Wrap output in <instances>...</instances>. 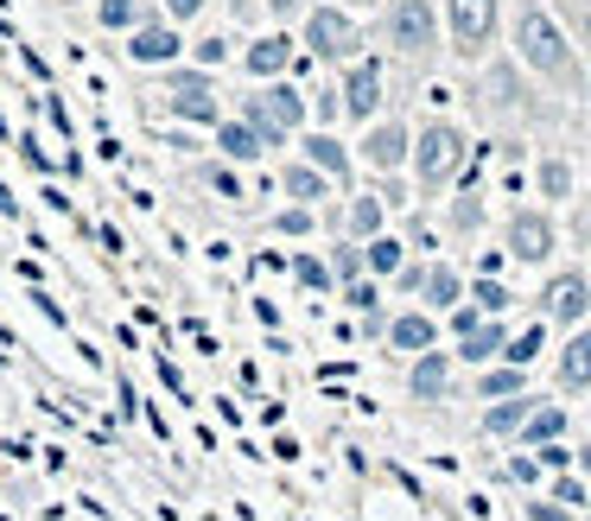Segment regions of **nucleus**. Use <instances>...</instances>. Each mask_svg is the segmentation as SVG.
Wrapping results in <instances>:
<instances>
[{
	"label": "nucleus",
	"mask_w": 591,
	"mask_h": 521,
	"mask_svg": "<svg viewBox=\"0 0 591 521\" xmlns=\"http://www.w3.org/2000/svg\"><path fill=\"white\" fill-rule=\"evenodd\" d=\"M521 389H528V369L521 363H503V369L477 375V401H503V394H521Z\"/></svg>",
	"instance_id": "nucleus-30"
},
{
	"label": "nucleus",
	"mask_w": 591,
	"mask_h": 521,
	"mask_svg": "<svg viewBox=\"0 0 591 521\" xmlns=\"http://www.w3.org/2000/svg\"><path fill=\"white\" fill-rule=\"evenodd\" d=\"M452 382H458V357H452V350H420V357H413V369H408V394L413 401H445V394H452Z\"/></svg>",
	"instance_id": "nucleus-16"
},
{
	"label": "nucleus",
	"mask_w": 591,
	"mask_h": 521,
	"mask_svg": "<svg viewBox=\"0 0 591 521\" xmlns=\"http://www.w3.org/2000/svg\"><path fill=\"white\" fill-rule=\"evenodd\" d=\"M299 52L344 71L350 57H362V20L350 7H337V0H312L306 13H299Z\"/></svg>",
	"instance_id": "nucleus-3"
},
{
	"label": "nucleus",
	"mask_w": 591,
	"mask_h": 521,
	"mask_svg": "<svg viewBox=\"0 0 591 521\" xmlns=\"http://www.w3.org/2000/svg\"><path fill=\"white\" fill-rule=\"evenodd\" d=\"M503 248H509V260H521V267H553V248H560V223H553V210H515L509 223H503Z\"/></svg>",
	"instance_id": "nucleus-9"
},
{
	"label": "nucleus",
	"mask_w": 591,
	"mask_h": 521,
	"mask_svg": "<svg viewBox=\"0 0 591 521\" xmlns=\"http://www.w3.org/2000/svg\"><path fill=\"white\" fill-rule=\"evenodd\" d=\"M572 248L591 255V198H572Z\"/></svg>",
	"instance_id": "nucleus-42"
},
{
	"label": "nucleus",
	"mask_w": 591,
	"mask_h": 521,
	"mask_svg": "<svg viewBox=\"0 0 591 521\" xmlns=\"http://www.w3.org/2000/svg\"><path fill=\"white\" fill-rule=\"evenodd\" d=\"M388 280H394V293H401V299H420V280H426V260H401V267H394Z\"/></svg>",
	"instance_id": "nucleus-38"
},
{
	"label": "nucleus",
	"mask_w": 591,
	"mask_h": 521,
	"mask_svg": "<svg viewBox=\"0 0 591 521\" xmlns=\"http://www.w3.org/2000/svg\"><path fill=\"white\" fill-rule=\"evenodd\" d=\"M464 299H471V306H477V312H484V318H503V312H509V306H515V293L503 287L496 274H477V280L464 287Z\"/></svg>",
	"instance_id": "nucleus-28"
},
{
	"label": "nucleus",
	"mask_w": 591,
	"mask_h": 521,
	"mask_svg": "<svg viewBox=\"0 0 591 521\" xmlns=\"http://www.w3.org/2000/svg\"><path fill=\"white\" fill-rule=\"evenodd\" d=\"M274 235H312L318 230V210H306V204H286V210H274V223H267Z\"/></svg>",
	"instance_id": "nucleus-36"
},
{
	"label": "nucleus",
	"mask_w": 591,
	"mask_h": 521,
	"mask_svg": "<svg viewBox=\"0 0 591 521\" xmlns=\"http://www.w3.org/2000/svg\"><path fill=\"white\" fill-rule=\"evenodd\" d=\"M344 306H350V312H376V306H382V293H376V274H357V280H344Z\"/></svg>",
	"instance_id": "nucleus-37"
},
{
	"label": "nucleus",
	"mask_w": 591,
	"mask_h": 521,
	"mask_svg": "<svg viewBox=\"0 0 591 521\" xmlns=\"http://www.w3.org/2000/svg\"><path fill=\"white\" fill-rule=\"evenodd\" d=\"M122 39H128L122 52H128L134 71H172V64H184V32L172 26L166 13H147V20L134 32H122Z\"/></svg>",
	"instance_id": "nucleus-11"
},
{
	"label": "nucleus",
	"mask_w": 591,
	"mask_h": 521,
	"mask_svg": "<svg viewBox=\"0 0 591 521\" xmlns=\"http://www.w3.org/2000/svg\"><path fill=\"white\" fill-rule=\"evenodd\" d=\"M464 299V274L452 260H426V280H420V306L426 312H452Z\"/></svg>",
	"instance_id": "nucleus-22"
},
{
	"label": "nucleus",
	"mask_w": 591,
	"mask_h": 521,
	"mask_svg": "<svg viewBox=\"0 0 591 521\" xmlns=\"http://www.w3.org/2000/svg\"><path fill=\"white\" fill-rule=\"evenodd\" d=\"M408 153H413V128L401 121V115H376L357 140V166L382 172V179H394V172L408 166Z\"/></svg>",
	"instance_id": "nucleus-12"
},
{
	"label": "nucleus",
	"mask_w": 591,
	"mask_h": 521,
	"mask_svg": "<svg viewBox=\"0 0 591 521\" xmlns=\"http://www.w3.org/2000/svg\"><path fill=\"white\" fill-rule=\"evenodd\" d=\"M293 280L299 287H312V293H331L337 280H331V260H318V255H293Z\"/></svg>",
	"instance_id": "nucleus-33"
},
{
	"label": "nucleus",
	"mask_w": 591,
	"mask_h": 521,
	"mask_svg": "<svg viewBox=\"0 0 591 521\" xmlns=\"http://www.w3.org/2000/svg\"><path fill=\"white\" fill-rule=\"evenodd\" d=\"M230 13L235 20H261V0H230Z\"/></svg>",
	"instance_id": "nucleus-46"
},
{
	"label": "nucleus",
	"mask_w": 591,
	"mask_h": 521,
	"mask_svg": "<svg viewBox=\"0 0 591 521\" xmlns=\"http://www.w3.org/2000/svg\"><path fill=\"white\" fill-rule=\"evenodd\" d=\"M528 414H535V394H528V389L503 394V401H489V407H484V433H489V439H515Z\"/></svg>",
	"instance_id": "nucleus-25"
},
{
	"label": "nucleus",
	"mask_w": 591,
	"mask_h": 521,
	"mask_svg": "<svg viewBox=\"0 0 591 521\" xmlns=\"http://www.w3.org/2000/svg\"><path fill=\"white\" fill-rule=\"evenodd\" d=\"M509 477H515V483H535V477H540V465H535V458H515V465H509Z\"/></svg>",
	"instance_id": "nucleus-45"
},
{
	"label": "nucleus",
	"mask_w": 591,
	"mask_h": 521,
	"mask_svg": "<svg viewBox=\"0 0 591 521\" xmlns=\"http://www.w3.org/2000/svg\"><path fill=\"white\" fill-rule=\"evenodd\" d=\"M540 343H547V318H540V325H528L521 338H509V343H503V363H521V369H528V363L540 357Z\"/></svg>",
	"instance_id": "nucleus-32"
},
{
	"label": "nucleus",
	"mask_w": 591,
	"mask_h": 521,
	"mask_svg": "<svg viewBox=\"0 0 591 521\" xmlns=\"http://www.w3.org/2000/svg\"><path fill=\"white\" fill-rule=\"evenodd\" d=\"M535 198H547V204H572L579 198V166L560 153H547L535 166Z\"/></svg>",
	"instance_id": "nucleus-23"
},
{
	"label": "nucleus",
	"mask_w": 591,
	"mask_h": 521,
	"mask_svg": "<svg viewBox=\"0 0 591 521\" xmlns=\"http://www.w3.org/2000/svg\"><path fill=\"white\" fill-rule=\"evenodd\" d=\"M382 45L401 64H433L445 52V26H439V0H388L382 7Z\"/></svg>",
	"instance_id": "nucleus-2"
},
{
	"label": "nucleus",
	"mask_w": 591,
	"mask_h": 521,
	"mask_svg": "<svg viewBox=\"0 0 591 521\" xmlns=\"http://www.w3.org/2000/svg\"><path fill=\"white\" fill-rule=\"evenodd\" d=\"M147 13H154L147 0H96V26L103 32H134Z\"/></svg>",
	"instance_id": "nucleus-29"
},
{
	"label": "nucleus",
	"mask_w": 591,
	"mask_h": 521,
	"mask_svg": "<svg viewBox=\"0 0 591 521\" xmlns=\"http://www.w3.org/2000/svg\"><path fill=\"white\" fill-rule=\"evenodd\" d=\"M401 260H408V242H401V235H369V242H362V267H369V274H376V280H388V274H394V267H401Z\"/></svg>",
	"instance_id": "nucleus-26"
},
{
	"label": "nucleus",
	"mask_w": 591,
	"mask_h": 521,
	"mask_svg": "<svg viewBox=\"0 0 591 521\" xmlns=\"http://www.w3.org/2000/svg\"><path fill=\"white\" fill-rule=\"evenodd\" d=\"M337 108H344V121H357V128H369V121L382 115V108H388V71H382V57H350V64H344Z\"/></svg>",
	"instance_id": "nucleus-8"
},
{
	"label": "nucleus",
	"mask_w": 591,
	"mask_h": 521,
	"mask_svg": "<svg viewBox=\"0 0 591 521\" xmlns=\"http://www.w3.org/2000/svg\"><path fill=\"white\" fill-rule=\"evenodd\" d=\"M540 318L547 331H572L591 318V274L585 267H553L547 287H540Z\"/></svg>",
	"instance_id": "nucleus-10"
},
{
	"label": "nucleus",
	"mask_w": 591,
	"mask_h": 521,
	"mask_svg": "<svg viewBox=\"0 0 591 521\" xmlns=\"http://www.w3.org/2000/svg\"><path fill=\"white\" fill-rule=\"evenodd\" d=\"M464 166H471V134H464L458 121H426V128H413L408 172L426 184V191H445Z\"/></svg>",
	"instance_id": "nucleus-6"
},
{
	"label": "nucleus",
	"mask_w": 591,
	"mask_h": 521,
	"mask_svg": "<svg viewBox=\"0 0 591 521\" xmlns=\"http://www.w3.org/2000/svg\"><path fill=\"white\" fill-rule=\"evenodd\" d=\"M210 147H217V159H230V166H261V159L274 153L249 115H223V121L210 128Z\"/></svg>",
	"instance_id": "nucleus-14"
},
{
	"label": "nucleus",
	"mask_w": 591,
	"mask_h": 521,
	"mask_svg": "<svg viewBox=\"0 0 591 521\" xmlns=\"http://www.w3.org/2000/svg\"><path fill=\"white\" fill-rule=\"evenodd\" d=\"M337 7H350V13H362V7H382V0H337Z\"/></svg>",
	"instance_id": "nucleus-48"
},
{
	"label": "nucleus",
	"mask_w": 591,
	"mask_h": 521,
	"mask_svg": "<svg viewBox=\"0 0 591 521\" xmlns=\"http://www.w3.org/2000/svg\"><path fill=\"white\" fill-rule=\"evenodd\" d=\"M204 7H210V0H159V13H166L172 26H191V20H198Z\"/></svg>",
	"instance_id": "nucleus-43"
},
{
	"label": "nucleus",
	"mask_w": 591,
	"mask_h": 521,
	"mask_svg": "<svg viewBox=\"0 0 591 521\" xmlns=\"http://www.w3.org/2000/svg\"><path fill=\"white\" fill-rule=\"evenodd\" d=\"M191 52V64H204V71H217L223 57H235V39H223V32H204L198 45H184Z\"/></svg>",
	"instance_id": "nucleus-35"
},
{
	"label": "nucleus",
	"mask_w": 591,
	"mask_h": 521,
	"mask_svg": "<svg viewBox=\"0 0 591 521\" xmlns=\"http://www.w3.org/2000/svg\"><path fill=\"white\" fill-rule=\"evenodd\" d=\"M439 26H445L452 57L484 64L503 39V0H439Z\"/></svg>",
	"instance_id": "nucleus-7"
},
{
	"label": "nucleus",
	"mask_w": 591,
	"mask_h": 521,
	"mask_svg": "<svg viewBox=\"0 0 591 521\" xmlns=\"http://www.w3.org/2000/svg\"><path fill=\"white\" fill-rule=\"evenodd\" d=\"M388 230V198L382 191H350V204H344V235L350 242H369V235Z\"/></svg>",
	"instance_id": "nucleus-20"
},
{
	"label": "nucleus",
	"mask_w": 591,
	"mask_h": 521,
	"mask_svg": "<svg viewBox=\"0 0 591 521\" xmlns=\"http://www.w3.org/2000/svg\"><path fill=\"white\" fill-rule=\"evenodd\" d=\"M242 115L261 128L267 147H286V140L312 121V103H306V89H299L293 77H267V83H255V89L242 96Z\"/></svg>",
	"instance_id": "nucleus-4"
},
{
	"label": "nucleus",
	"mask_w": 591,
	"mask_h": 521,
	"mask_svg": "<svg viewBox=\"0 0 591 521\" xmlns=\"http://www.w3.org/2000/svg\"><path fill=\"white\" fill-rule=\"evenodd\" d=\"M560 433H566V407L535 401V414L521 419V433H515V439H521V445H547V439H560Z\"/></svg>",
	"instance_id": "nucleus-27"
},
{
	"label": "nucleus",
	"mask_w": 591,
	"mask_h": 521,
	"mask_svg": "<svg viewBox=\"0 0 591 521\" xmlns=\"http://www.w3.org/2000/svg\"><path fill=\"white\" fill-rule=\"evenodd\" d=\"M312 0H261V13L274 20V26H299V13H306Z\"/></svg>",
	"instance_id": "nucleus-41"
},
{
	"label": "nucleus",
	"mask_w": 591,
	"mask_h": 521,
	"mask_svg": "<svg viewBox=\"0 0 591 521\" xmlns=\"http://www.w3.org/2000/svg\"><path fill=\"white\" fill-rule=\"evenodd\" d=\"M235 64H242V77L249 83H267V77H286L293 64H299V39L286 26H274V32H255L242 52H235Z\"/></svg>",
	"instance_id": "nucleus-13"
},
{
	"label": "nucleus",
	"mask_w": 591,
	"mask_h": 521,
	"mask_svg": "<svg viewBox=\"0 0 591 521\" xmlns=\"http://www.w3.org/2000/svg\"><path fill=\"white\" fill-rule=\"evenodd\" d=\"M477 223H484V198H477V191H464L458 204H452V230H477Z\"/></svg>",
	"instance_id": "nucleus-39"
},
{
	"label": "nucleus",
	"mask_w": 591,
	"mask_h": 521,
	"mask_svg": "<svg viewBox=\"0 0 591 521\" xmlns=\"http://www.w3.org/2000/svg\"><path fill=\"white\" fill-rule=\"evenodd\" d=\"M331 191H337V179H325L312 159H286V166H281V198H286V204L318 210L325 198H331Z\"/></svg>",
	"instance_id": "nucleus-19"
},
{
	"label": "nucleus",
	"mask_w": 591,
	"mask_h": 521,
	"mask_svg": "<svg viewBox=\"0 0 591 521\" xmlns=\"http://www.w3.org/2000/svg\"><path fill=\"white\" fill-rule=\"evenodd\" d=\"M388 350H401V357H420V350H433L439 343V312H426V306H408V312H394L382 325Z\"/></svg>",
	"instance_id": "nucleus-18"
},
{
	"label": "nucleus",
	"mask_w": 591,
	"mask_h": 521,
	"mask_svg": "<svg viewBox=\"0 0 591 521\" xmlns=\"http://www.w3.org/2000/svg\"><path fill=\"white\" fill-rule=\"evenodd\" d=\"M159 108L172 115V121H184V128H217L230 108H223V89H217V77H210L204 64H172V71H159Z\"/></svg>",
	"instance_id": "nucleus-5"
},
{
	"label": "nucleus",
	"mask_w": 591,
	"mask_h": 521,
	"mask_svg": "<svg viewBox=\"0 0 591 521\" xmlns=\"http://www.w3.org/2000/svg\"><path fill=\"white\" fill-rule=\"evenodd\" d=\"M299 159H312L325 179L350 184V166H357V153L344 147V134L337 128H299Z\"/></svg>",
	"instance_id": "nucleus-17"
},
{
	"label": "nucleus",
	"mask_w": 591,
	"mask_h": 521,
	"mask_svg": "<svg viewBox=\"0 0 591 521\" xmlns=\"http://www.w3.org/2000/svg\"><path fill=\"white\" fill-rule=\"evenodd\" d=\"M528 103V89H521V64H489L484 71V108L489 115H515V108Z\"/></svg>",
	"instance_id": "nucleus-21"
},
{
	"label": "nucleus",
	"mask_w": 591,
	"mask_h": 521,
	"mask_svg": "<svg viewBox=\"0 0 591 521\" xmlns=\"http://www.w3.org/2000/svg\"><path fill=\"white\" fill-rule=\"evenodd\" d=\"M572 458H579V477H585V483H591V439L579 445V451H572Z\"/></svg>",
	"instance_id": "nucleus-47"
},
{
	"label": "nucleus",
	"mask_w": 591,
	"mask_h": 521,
	"mask_svg": "<svg viewBox=\"0 0 591 521\" xmlns=\"http://www.w3.org/2000/svg\"><path fill=\"white\" fill-rule=\"evenodd\" d=\"M535 465H540V470H566V465H572V451H566L560 439H547V445H540V458H535Z\"/></svg>",
	"instance_id": "nucleus-44"
},
{
	"label": "nucleus",
	"mask_w": 591,
	"mask_h": 521,
	"mask_svg": "<svg viewBox=\"0 0 591 521\" xmlns=\"http://www.w3.org/2000/svg\"><path fill=\"white\" fill-rule=\"evenodd\" d=\"M509 52H515V64H521L528 77H540L553 96H585L591 89V71H585V57H579V45H572V32H566L540 0H521V7H515Z\"/></svg>",
	"instance_id": "nucleus-1"
},
{
	"label": "nucleus",
	"mask_w": 591,
	"mask_h": 521,
	"mask_svg": "<svg viewBox=\"0 0 591 521\" xmlns=\"http://www.w3.org/2000/svg\"><path fill=\"white\" fill-rule=\"evenodd\" d=\"M198 179H204L210 191L223 198V204H242V166H230V159H210V166L198 172Z\"/></svg>",
	"instance_id": "nucleus-31"
},
{
	"label": "nucleus",
	"mask_w": 591,
	"mask_h": 521,
	"mask_svg": "<svg viewBox=\"0 0 591 521\" xmlns=\"http://www.w3.org/2000/svg\"><path fill=\"white\" fill-rule=\"evenodd\" d=\"M553 382H560L566 394H591V318L572 325L566 343L553 350Z\"/></svg>",
	"instance_id": "nucleus-15"
},
{
	"label": "nucleus",
	"mask_w": 591,
	"mask_h": 521,
	"mask_svg": "<svg viewBox=\"0 0 591 521\" xmlns=\"http://www.w3.org/2000/svg\"><path fill=\"white\" fill-rule=\"evenodd\" d=\"M357 274H369V267H362V242H350V235H344V242L331 248V280L344 287V280H357Z\"/></svg>",
	"instance_id": "nucleus-34"
},
{
	"label": "nucleus",
	"mask_w": 591,
	"mask_h": 521,
	"mask_svg": "<svg viewBox=\"0 0 591 521\" xmlns=\"http://www.w3.org/2000/svg\"><path fill=\"white\" fill-rule=\"evenodd\" d=\"M553 502H560L566 515L585 509V477H553Z\"/></svg>",
	"instance_id": "nucleus-40"
},
{
	"label": "nucleus",
	"mask_w": 591,
	"mask_h": 521,
	"mask_svg": "<svg viewBox=\"0 0 591 521\" xmlns=\"http://www.w3.org/2000/svg\"><path fill=\"white\" fill-rule=\"evenodd\" d=\"M503 343H509L503 318H477V325H471V331L458 338V363L484 369V363H496V357H503Z\"/></svg>",
	"instance_id": "nucleus-24"
}]
</instances>
